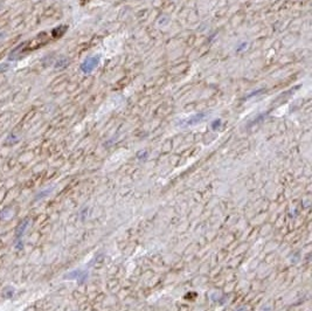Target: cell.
<instances>
[{
    "label": "cell",
    "instance_id": "obj_1",
    "mask_svg": "<svg viewBox=\"0 0 312 311\" xmlns=\"http://www.w3.org/2000/svg\"><path fill=\"white\" fill-rule=\"evenodd\" d=\"M65 30H67V27H65V26H62V27H59V28L52 31L50 33H42V34H40V35H36V37H34V39H32V40H29V41L22 43V45H21V46H20V47L13 53V55H17V54H18V56H19V55H22V54L29 53V52L34 50V49H37V48L42 47L43 45L48 43L50 40H54V39L60 37L63 33L65 32Z\"/></svg>",
    "mask_w": 312,
    "mask_h": 311
}]
</instances>
